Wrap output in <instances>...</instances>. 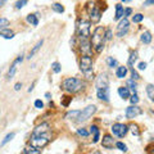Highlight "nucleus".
Wrapping results in <instances>:
<instances>
[{"label": "nucleus", "mask_w": 154, "mask_h": 154, "mask_svg": "<svg viewBox=\"0 0 154 154\" xmlns=\"http://www.w3.org/2000/svg\"><path fill=\"white\" fill-rule=\"evenodd\" d=\"M50 140H51L50 125L44 122L33 128L31 137H30V144H31V146L36 149H42L50 143Z\"/></svg>", "instance_id": "f257e3e1"}, {"label": "nucleus", "mask_w": 154, "mask_h": 154, "mask_svg": "<svg viewBox=\"0 0 154 154\" xmlns=\"http://www.w3.org/2000/svg\"><path fill=\"white\" fill-rule=\"evenodd\" d=\"M105 28L103 26H98L91 36V46L96 53H102L104 49V42H105V36H104Z\"/></svg>", "instance_id": "f03ea898"}, {"label": "nucleus", "mask_w": 154, "mask_h": 154, "mask_svg": "<svg viewBox=\"0 0 154 154\" xmlns=\"http://www.w3.org/2000/svg\"><path fill=\"white\" fill-rule=\"evenodd\" d=\"M85 88V82L76 77H68L62 82V89L69 94H76Z\"/></svg>", "instance_id": "7ed1b4c3"}, {"label": "nucleus", "mask_w": 154, "mask_h": 154, "mask_svg": "<svg viewBox=\"0 0 154 154\" xmlns=\"http://www.w3.org/2000/svg\"><path fill=\"white\" fill-rule=\"evenodd\" d=\"M80 69L82 71L86 80H93L94 71H93V58L91 55H82L80 59Z\"/></svg>", "instance_id": "20e7f679"}, {"label": "nucleus", "mask_w": 154, "mask_h": 154, "mask_svg": "<svg viewBox=\"0 0 154 154\" xmlns=\"http://www.w3.org/2000/svg\"><path fill=\"white\" fill-rule=\"evenodd\" d=\"M76 35L79 40H88L90 38V22L86 19H80L77 22V28H76Z\"/></svg>", "instance_id": "39448f33"}, {"label": "nucleus", "mask_w": 154, "mask_h": 154, "mask_svg": "<svg viewBox=\"0 0 154 154\" xmlns=\"http://www.w3.org/2000/svg\"><path fill=\"white\" fill-rule=\"evenodd\" d=\"M86 11H88L90 22L98 23L100 21V18H102V9L99 8V5H96L94 2L88 3V5H86Z\"/></svg>", "instance_id": "423d86ee"}, {"label": "nucleus", "mask_w": 154, "mask_h": 154, "mask_svg": "<svg viewBox=\"0 0 154 154\" xmlns=\"http://www.w3.org/2000/svg\"><path fill=\"white\" fill-rule=\"evenodd\" d=\"M96 112V107L95 105H89L86 107L82 112H80L79 116H77V122H85L88 121L89 118L93 117V114Z\"/></svg>", "instance_id": "0eeeda50"}, {"label": "nucleus", "mask_w": 154, "mask_h": 154, "mask_svg": "<svg viewBox=\"0 0 154 154\" xmlns=\"http://www.w3.org/2000/svg\"><path fill=\"white\" fill-rule=\"evenodd\" d=\"M127 131H128V127L123 123H114L112 126L113 135H116V136H118V137H123L125 135L127 134Z\"/></svg>", "instance_id": "6e6552de"}, {"label": "nucleus", "mask_w": 154, "mask_h": 154, "mask_svg": "<svg viewBox=\"0 0 154 154\" xmlns=\"http://www.w3.org/2000/svg\"><path fill=\"white\" fill-rule=\"evenodd\" d=\"M128 28H130L128 19L127 18H123L122 21L118 23V26H117V36L118 37H123L128 32Z\"/></svg>", "instance_id": "1a4fd4ad"}, {"label": "nucleus", "mask_w": 154, "mask_h": 154, "mask_svg": "<svg viewBox=\"0 0 154 154\" xmlns=\"http://www.w3.org/2000/svg\"><path fill=\"white\" fill-rule=\"evenodd\" d=\"M143 113V110L137 107L136 104H132L130 105V107L126 108V112H125V114H126V118L128 119H132L135 117H137V116H140Z\"/></svg>", "instance_id": "9d476101"}, {"label": "nucleus", "mask_w": 154, "mask_h": 154, "mask_svg": "<svg viewBox=\"0 0 154 154\" xmlns=\"http://www.w3.org/2000/svg\"><path fill=\"white\" fill-rule=\"evenodd\" d=\"M80 50L82 55H91L93 54V46H91L90 40H80Z\"/></svg>", "instance_id": "9b49d317"}, {"label": "nucleus", "mask_w": 154, "mask_h": 154, "mask_svg": "<svg viewBox=\"0 0 154 154\" xmlns=\"http://www.w3.org/2000/svg\"><path fill=\"white\" fill-rule=\"evenodd\" d=\"M108 85H109V80H108L107 75L105 73L99 75L98 79H96V82H95L96 89H105V88H108Z\"/></svg>", "instance_id": "f8f14e48"}, {"label": "nucleus", "mask_w": 154, "mask_h": 154, "mask_svg": "<svg viewBox=\"0 0 154 154\" xmlns=\"http://www.w3.org/2000/svg\"><path fill=\"white\" fill-rule=\"evenodd\" d=\"M102 145L105 149H112L113 145H114V139L110 136L109 134L104 135V137H103V140H102Z\"/></svg>", "instance_id": "ddd939ff"}, {"label": "nucleus", "mask_w": 154, "mask_h": 154, "mask_svg": "<svg viewBox=\"0 0 154 154\" xmlns=\"http://www.w3.org/2000/svg\"><path fill=\"white\" fill-rule=\"evenodd\" d=\"M23 60V55H19L16 60L13 62V64L11 66V69H9V72H8V77L9 79H12V77L16 75V71H17V66H18V63H21V62Z\"/></svg>", "instance_id": "4468645a"}, {"label": "nucleus", "mask_w": 154, "mask_h": 154, "mask_svg": "<svg viewBox=\"0 0 154 154\" xmlns=\"http://www.w3.org/2000/svg\"><path fill=\"white\" fill-rule=\"evenodd\" d=\"M98 98L100 100H104V102H109V88H105V89H98Z\"/></svg>", "instance_id": "2eb2a0df"}, {"label": "nucleus", "mask_w": 154, "mask_h": 154, "mask_svg": "<svg viewBox=\"0 0 154 154\" xmlns=\"http://www.w3.org/2000/svg\"><path fill=\"white\" fill-rule=\"evenodd\" d=\"M0 36L4 37V38H13L14 37V32L12 30H8V28H2L0 30Z\"/></svg>", "instance_id": "dca6fc26"}, {"label": "nucleus", "mask_w": 154, "mask_h": 154, "mask_svg": "<svg viewBox=\"0 0 154 154\" xmlns=\"http://www.w3.org/2000/svg\"><path fill=\"white\" fill-rule=\"evenodd\" d=\"M118 95L121 96L123 100L128 99L130 98V90L127 88H123V86H121V88H118Z\"/></svg>", "instance_id": "f3484780"}, {"label": "nucleus", "mask_w": 154, "mask_h": 154, "mask_svg": "<svg viewBox=\"0 0 154 154\" xmlns=\"http://www.w3.org/2000/svg\"><path fill=\"white\" fill-rule=\"evenodd\" d=\"M126 75H127V67H125V66L118 67L117 71H116V76L118 79H123V77H126Z\"/></svg>", "instance_id": "a211bd4d"}, {"label": "nucleus", "mask_w": 154, "mask_h": 154, "mask_svg": "<svg viewBox=\"0 0 154 154\" xmlns=\"http://www.w3.org/2000/svg\"><path fill=\"white\" fill-rule=\"evenodd\" d=\"M42 44H44V40H40V41H38V42H37V44H36L35 46L32 48V50L30 51V54H28V59H31V58H32L33 55H35V54H36V53H37L38 50H40V48L42 46Z\"/></svg>", "instance_id": "6ab92c4d"}, {"label": "nucleus", "mask_w": 154, "mask_h": 154, "mask_svg": "<svg viewBox=\"0 0 154 154\" xmlns=\"http://www.w3.org/2000/svg\"><path fill=\"white\" fill-rule=\"evenodd\" d=\"M141 41L144 42V44H150L152 42V33L149 31H145L141 35Z\"/></svg>", "instance_id": "aec40b11"}, {"label": "nucleus", "mask_w": 154, "mask_h": 154, "mask_svg": "<svg viewBox=\"0 0 154 154\" xmlns=\"http://www.w3.org/2000/svg\"><path fill=\"white\" fill-rule=\"evenodd\" d=\"M123 17V7L121 4H117L116 5V17L114 19H121Z\"/></svg>", "instance_id": "412c9836"}, {"label": "nucleus", "mask_w": 154, "mask_h": 154, "mask_svg": "<svg viewBox=\"0 0 154 154\" xmlns=\"http://www.w3.org/2000/svg\"><path fill=\"white\" fill-rule=\"evenodd\" d=\"M26 19H27V22L31 23L32 26H37V25H38V19H37L36 14H28Z\"/></svg>", "instance_id": "4be33fe9"}, {"label": "nucleus", "mask_w": 154, "mask_h": 154, "mask_svg": "<svg viewBox=\"0 0 154 154\" xmlns=\"http://www.w3.org/2000/svg\"><path fill=\"white\" fill-rule=\"evenodd\" d=\"M137 59V51L135 50V51H131V54H130V58H128V62H127V64L130 67H132L135 64V62H136Z\"/></svg>", "instance_id": "5701e85b"}, {"label": "nucleus", "mask_w": 154, "mask_h": 154, "mask_svg": "<svg viewBox=\"0 0 154 154\" xmlns=\"http://www.w3.org/2000/svg\"><path fill=\"white\" fill-rule=\"evenodd\" d=\"M127 86H128V90L132 91V94H136V88H137V84L135 80H128L127 81Z\"/></svg>", "instance_id": "b1692460"}, {"label": "nucleus", "mask_w": 154, "mask_h": 154, "mask_svg": "<svg viewBox=\"0 0 154 154\" xmlns=\"http://www.w3.org/2000/svg\"><path fill=\"white\" fill-rule=\"evenodd\" d=\"M51 9L54 12H57V13H63L64 12V7L62 5V4H59V3H54V4H53Z\"/></svg>", "instance_id": "393cba45"}, {"label": "nucleus", "mask_w": 154, "mask_h": 154, "mask_svg": "<svg viewBox=\"0 0 154 154\" xmlns=\"http://www.w3.org/2000/svg\"><path fill=\"white\" fill-rule=\"evenodd\" d=\"M146 94L149 96V99L150 100H154V86L152 84H149L146 86Z\"/></svg>", "instance_id": "a878e982"}, {"label": "nucleus", "mask_w": 154, "mask_h": 154, "mask_svg": "<svg viewBox=\"0 0 154 154\" xmlns=\"http://www.w3.org/2000/svg\"><path fill=\"white\" fill-rule=\"evenodd\" d=\"M14 136H16V134H14V132H11V134H8L7 136L4 137V140H3L2 143H0V146H4V145H5L7 143H9V141H11V140H12V139H13Z\"/></svg>", "instance_id": "bb28decb"}, {"label": "nucleus", "mask_w": 154, "mask_h": 154, "mask_svg": "<svg viewBox=\"0 0 154 154\" xmlns=\"http://www.w3.org/2000/svg\"><path fill=\"white\" fill-rule=\"evenodd\" d=\"M22 153H23V154H38V153H40V150H38V149H36V148H33V146H31V148L23 149Z\"/></svg>", "instance_id": "cd10ccee"}, {"label": "nucleus", "mask_w": 154, "mask_h": 154, "mask_svg": "<svg viewBox=\"0 0 154 154\" xmlns=\"http://www.w3.org/2000/svg\"><path fill=\"white\" fill-rule=\"evenodd\" d=\"M107 64H108V67H110V68H113V67H117L118 62L113 57H108L107 58Z\"/></svg>", "instance_id": "c85d7f7f"}, {"label": "nucleus", "mask_w": 154, "mask_h": 154, "mask_svg": "<svg viewBox=\"0 0 154 154\" xmlns=\"http://www.w3.org/2000/svg\"><path fill=\"white\" fill-rule=\"evenodd\" d=\"M79 113H80V110H72V112H68V113L66 114V118H68V119H75V118H77Z\"/></svg>", "instance_id": "c756f323"}, {"label": "nucleus", "mask_w": 154, "mask_h": 154, "mask_svg": "<svg viewBox=\"0 0 154 154\" xmlns=\"http://www.w3.org/2000/svg\"><path fill=\"white\" fill-rule=\"evenodd\" d=\"M128 130L132 132V135H135V136H139V135H140V131H139V127L136 126V125H131Z\"/></svg>", "instance_id": "7c9ffc66"}, {"label": "nucleus", "mask_w": 154, "mask_h": 154, "mask_svg": "<svg viewBox=\"0 0 154 154\" xmlns=\"http://www.w3.org/2000/svg\"><path fill=\"white\" fill-rule=\"evenodd\" d=\"M51 69L55 72V73H59V72L62 71V67H60V64L58 63V62H54V63L51 64Z\"/></svg>", "instance_id": "2f4dec72"}, {"label": "nucleus", "mask_w": 154, "mask_h": 154, "mask_svg": "<svg viewBox=\"0 0 154 154\" xmlns=\"http://www.w3.org/2000/svg\"><path fill=\"white\" fill-rule=\"evenodd\" d=\"M144 19V16L141 13H137V14H135V16L132 17V21L135 22V23H139V22H141Z\"/></svg>", "instance_id": "473e14b6"}, {"label": "nucleus", "mask_w": 154, "mask_h": 154, "mask_svg": "<svg viewBox=\"0 0 154 154\" xmlns=\"http://www.w3.org/2000/svg\"><path fill=\"white\" fill-rule=\"evenodd\" d=\"M7 26H9V19L0 18V30H2V28H5Z\"/></svg>", "instance_id": "72a5a7b5"}, {"label": "nucleus", "mask_w": 154, "mask_h": 154, "mask_svg": "<svg viewBox=\"0 0 154 154\" xmlns=\"http://www.w3.org/2000/svg\"><path fill=\"white\" fill-rule=\"evenodd\" d=\"M116 146H117L119 150L121 152H127V146L125 145L123 143H121V141H118V143H116Z\"/></svg>", "instance_id": "f704fd0d"}, {"label": "nucleus", "mask_w": 154, "mask_h": 154, "mask_svg": "<svg viewBox=\"0 0 154 154\" xmlns=\"http://www.w3.org/2000/svg\"><path fill=\"white\" fill-rule=\"evenodd\" d=\"M77 134H79L80 136H84V137L89 136V131H86L85 128H79V130H77Z\"/></svg>", "instance_id": "c9c22d12"}, {"label": "nucleus", "mask_w": 154, "mask_h": 154, "mask_svg": "<svg viewBox=\"0 0 154 154\" xmlns=\"http://www.w3.org/2000/svg\"><path fill=\"white\" fill-rule=\"evenodd\" d=\"M27 4V0H19V2H17L16 3V8L17 9H21V8H23Z\"/></svg>", "instance_id": "e433bc0d"}, {"label": "nucleus", "mask_w": 154, "mask_h": 154, "mask_svg": "<svg viewBox=\"0 0 154 154\" xmlns=\"http://www.w3.org/2000/svg\"><path fill=\"white\" fill-rule=\"evenodd\" d=\"M71 100H72L71 96H63V102H62V105H64V107H68Z\"/></svg>", "instance_id": "4c0bfd02"}, {"label": "nucleus", "mask_w": 154, "mask_h": 154, "mask_svg": "<svg viewBox=\"0 0 154 154\" xmlns=\"http://www.w3.org/2000/svg\"><path fill=\"white\" fill-rule=\"evenodd\" d=\"M130 102H131V104H137V102H139V96L136 95V94H134L132 96H130Z\"/></svg>", "instance_id": "58836bf2"}, {"label": "nucleus", "mask_w": 154, "mask_h": 154, "mask_svg": "<svg viewBox=\"0 0 154 154\" xmlns=\"http://www.w3.org/2000/svg\"><path fill=\"white\" fill-rule=\"evenodd\" d=\"M104 36H105V40H110V38H112V30H110V28L105 30Z\"/></svg>", "instance_id": "ea45409f"}, {"label": "nucleus", "mask_w": 154, "mask_h": 154, "mask_svg": "<svg viewBox=\"0 0 154 154\" xmlns=\"http://www.w3.org/2000/svg\"><path fill=\"white\" fill-rule=\"evenodd\" d=\"M131 13H132V9H131V8L123 9V17H125V18H127L128 16H131Z\"/></svg>", "instance_id": "a19ab883"}, {"label": "nucleus", "mask_w": 154, "mask_h": 154, "mask_svg": "<svg viewBox=\"0 0 154 154\" xmlns=\"http://www.w3.org/2000/svg\"><path fill=\"white\" fill-rule=\"evenodd\" d=\"M90 132L93 134V135H95V134H99L100 131H99V128H98V126H95V125H93V126L90 127Z\"/></svg>", "instance_id": "79ce46f5"}, {"label": "nucleus", "mask_w": 154, "mask_h": 154, "mask_svg": "<svg viewBox=\"0 0 154 154\" xmlns=\"http://www.w3.org/2000/svg\"><path fill=\"white\" fill-rule=\"evenodd\" d=\"M35 107L37 109H41V108H44V103H42L41 100H36V102H35Z\"/></svg>", "instance_id": "37998d69"}, {"label": "nucleus", "mask_w": 154, "mask_h": 154, "mask_svg": "<svg viewBox=\"0 0 154 154\" xmlns=\"http://www.w3.org/2000/svg\"><path fill=\"white\" fill-rule=\"evenodd\" d=\"M131 75H132V80H139V75L136 73V71L131 68Z\"/></svg>", "instance_id": "c03bdc74"}, {"label": "nucleus", "mask_w": 154, "mask_h": 154, "mask_svg": "<svg viewBox=\"0 0 154 154\" xmlns=\"http://www.w3.org/2000/svg\"><path fill=\"white\" fill-rule=\"evenodd\" d=\"M145 68H146V63H145V62H141V63H139V69H140V71H144Z\"/></svg>", "instance_id": "a18cd8bd"}, {"label": "nucleus", "mask_w": 154, "mask_h": 154, "mask_svg": "<svg viewBox=\"0 0 154 154\" xmlns=\"http://www.w3.org/2000/svg\"><path fill=\"white\" fill-rule=\"evenodd\" d=\"M154 4V0H146L145 3H144V5L145 7H150V5H153Z\"/></svg>", "instance_id": "49530a36"}, {"label": "nucleus", "mask_w": 154, "mask_h": 154, "mask_svg": "<svg viewBox=\"0 0 154 154\" xmlns=\"http://www.w3.org/2000/svg\"><path fill=\"white\" fill-rule=\"evenodd\" d=\"M21 88H22V84H19V82L14 85V90H17V91H18V90H21Z\"/></svg>", "instance_id": "de8ad7c7"}, {"label": "nucleus", "mask_w": 154, "mask_h": 154, "mask_svg": "<svg viewBox=\"0 0 154 154\" xmlns=\"http://www.w3.org/2000/svg\"><path fill=\"white\" fill-rule=\"evenodd\" d=\"M45 96H46V99H50V98H51V95H50V93H46V94H45Z\"/></svg>", "instance_id": "09e8293b"}, {"label": "nucleus", "mask_w": 154, "mask_h": 154, "mask_svg": "<svg viewBox=\"0 0 154 154\" xmlns=\"http://www.w3.org/2000/svg\"><path fill=\"white\" fill-rule=\"evenodd\" d=\"M4 3H5V0H0V7H3Z\"/></svg>", "instance_id": "8fccbe9b"}, {"label": "nucleus", "mask_w": 154, "mask_h": 154, "mask_svg": "<svg viewBox=\"0 0 154 154\" xmlns=\"http://www.w3.org/2000/svg\"><path fill=\"white\" fill-rule=\"evenodd\" d=\"M123 3H128V2H131V0H122Z\"/></svg>", "instance_id": "3c124183"}]
</instances>
